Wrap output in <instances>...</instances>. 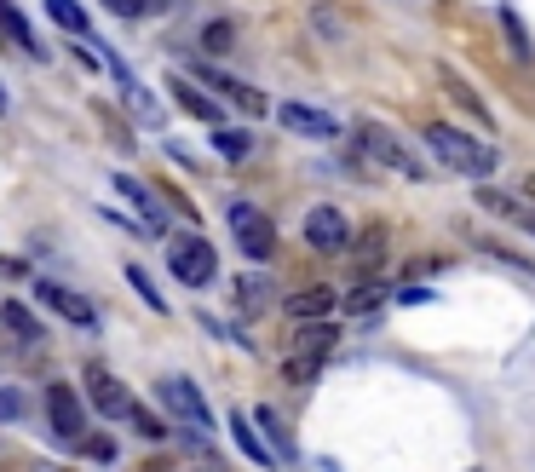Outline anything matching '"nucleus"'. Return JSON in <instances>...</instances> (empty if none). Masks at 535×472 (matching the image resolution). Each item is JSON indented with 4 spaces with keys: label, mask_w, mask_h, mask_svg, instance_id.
Returning a JSON list of instances; mask_svg holds the SVG:
<instances>
[{
    "label": "nucleus",
    "mask_w": 535,
    "mask_h": 472,
    "mask_svg": "<svg viewBox=\"0 0 535 472\" xmlns=\"http://www.w3.org/2000/svg\"><path fill=\"white\" fill-rule=\"evenodd\" d=\"M426 144L443 156V167H455V173H466V179H489L495 167H501V156H495V144H478L466 139V133H455V127H443V121H432L426 127Z\"/></svg>",
    "instance_id": "nucleus-1"
},
{
    "label": "nucleus",
    "mask_w": 535,
    "mask_h": 472,
    "mask_svg": "<svg viewBox=\"0 0 535 472\" xmlns=\"http://www.w3.org/2000/svg\"><path fill=\"white\" fill-rule=\"evenodd\" d=\"M225 225H231L236 248H242L248 260H271V254H277V225H271L254 202H231V208H225Z\"/></svg>",
    "instance_id": "nucleus-2"
},
{
    "label": "nucleus",
    "mask_w": 535,
    "mask_h": 472,
    "mask_svg": "<svg viewBox=\"0 0 535 472\" xmlns=\"http://www.w3.org/2000/svg\"><path fill=\"white\" fill-rule=\"evenodd\" d=\"M167 265H173V277L185 288H208L213 271H219V254H213L208 236H173V248H167Z\"/></svg>",
    "instance_id": "nucleus-3"
},
{
    "label": "nucleus",
    "mask_w": 535,
    "mask_h": 472,
    "mask_svg": "<svg viewBox=\"0 0 535 472\" xmlns=\"http://www.w3.org/2000/svg\"><path fill=\"white\" fill-rule=\"evenodd\" d=\"M196 75L208 81L213 93L225 98V104H236L242 116H271V98L259 93V87H248V81H236V75H225L219 64H208V58H196Z\"/></svg>",
    "instance_id": "nucleus-4"
},
{
    "label": "nucleus",
    "mask_w": 535,
    "mask_h": 472,
    "mask_svg": "<svg viewBox=\"0 0 535 472\" xmlns=\"http://www.w3.org/2000/svg\"><path fill=\"white\" fill-rule=\"evenodd\" d=\"M357 150H363V156H374V162L397 167V173H409V179H420V173H426V167H420L403 144H397L392 127H380V121H363V127H357Z\"/></svg>",
    "instance_id": "nucleus-5"
},
{
    "label": "nucleus",
    "mask_w": 535,
    "mask_h": 472,
    "mask_svg": "<svg viewBox=\"0 0 535 472\" xmlns=\"http://www.w3.org/2000/svg\"><path fill=\"white\" fill-rule=\"evenodd\" d=\"M156 392H162V403H167V409H173V415H179V421L190 426V432H196V438H208V432H213L208 403H202V392H196V386H190L185 375H167L162 386H156Z\"/></svg>",
    "instance_id": "nucleus-6"
},
{
    "label": "nucleus",
    "mask_w": 535,
    "mask_h": 472,
    "mask_svg": "<svg viewBox=\"0 0 535 472\" xmlns=\"http://www.w3.org/2000/svg\"><path fill=\"white\" fill-rule=\"evenodd\" d=\"M305 248H317V254H346L351 248V225L340 208H311L305 213Z\"/></svg>",
    "instance_id": "nucleus-7"
},
{
    "label": "nucleus",
    "mask_w": 535,
    "mask_h": 472,
    "mask_svg": "<svg viewBox=\"0 0 535 472\" xmlns=\"http://www.w3.org/2000/svg\"><path fill=\"white\" fill-rule=\"evenodd\" d=\"M271 116L288 127V133H300V139H334L340 133V121L317 110V104H300V98H288V104H271Z\"/></svg>",
    "instance_id": "nucleus-8"
},
{
    "label": "nucleus",
    "mask_w": 535,
    "mask_h": 472,
    "mask_svg": "<svg viewBox=\"0 0 535 472\" xmlns=\"http://www.w3.org/2000/svg\"><path fill=\"white\" fill-rule=\"evenodd\" d=\"M47 415H52V432L70 438V444L87 432V409L75 398V386H47Z\"/></svg>",
    "instance_id": "nucleus-9"
},
{
    "label": "nucleus",
    "mask_w": 535,
    "mask_h": 472,
    "mask_svg": "<svg viewBox=\"0 0 535 472\" xmlns=\"http://www.w3.org/2000/svg\"><path fill=\"white\" fill-rule=\"evenodd\" d=\"M87 392H93V409H98V415H133L127 386H121L110 369H98V363H87Z\"/></svg>",
    "instance_id": "nucleus-10"
},
{
    "label": "nucleus",
    "mask_w": 535,
    "mask_h": 472,
    "mask_svg": "<svg viewBox=\"0 0 535 472\" xmlns=\"http://www.w3.org/2000/svg\"><path fill=\"white\" fill-rule=\"evenodd\" d=\"M35 300H41V306H52L64 323H81V329H93V323H98V311L87 306L75 288H64V283H41V288H35Z\"/></svg>",
    "instance_id": "nucleus-11"
},
{
    "label": "nucleus",
    "mask_w": 535,
    "mask_h": 472,
    "mask_svg": "<svg viewBox=\"0 0 535 472\" xmlns=\"http://www.w3.org/2000/svg\"><path fill=\"white\" fill-rule=\"evenodd\" d=\"M334 306H340V294H334L328 283L288 294V317H294V323H328V311H334Z\"/></svg>",
    "instance_id": "nucleus-12"
},
{
    "label": "nucleus",
    "mask_w": 535,
    "mask_h": 472,
    "mask_svg": "<svg viewBox=\"0 0 535 472\" xmlns=\"http://www.w3.org/2000/svg\"><path fill=\"white\" fill-rule=\"evenodd\" d=\"M167 93H173V104H179L185 116H196V121H213V127H219V116H225L219 98H208L202 87H190L185 75H167Z\"/></svg>",
    "instance_id": "nucleus-13"
},
{
    "label": "nucleus",
    "mask_w": 535,
    "mask_h": 472,
    "mask_svg": "<svg viewBox=\"0 0 535 472\" xmlns=\"http://www.w3.org/2000/svg\"><path fill=\"white\" fill-rule=\"evenodd\" d=\"M116 190H121V196H127V202H133V208H139V225H144V231H150V236H162V231H167L162 208L150 202V190H144L139 179H133V173H116Z\"/></svg>",
    "instance_id": "nucleus-14"
},
{
    "label": "nucleus",
    "mask_w": 535,
    "mask_h": 472,
    "mask_svg": "<svg viewBox=\"0 0 535 472\" xmlns=\"http://www.w3.org/2000/svg\"><path fill=\"white\" fill-rule=\"evenodd\" d=\"M438 81H443V93L455 98V104H461V110H466L472 121H484V127H495V110H489L484 98L472 93V87H466V81H461L455 70H449V64H438Z\"/></svg>",
    "instance_id": "nucleus-15"
},
{
    "label": "nucleus",
    "mask_w": 535,
    "mask_h": 472,
    "mask_svg": "<svg viewBox=\"0 0 535 472\" xmlns=\"http://www.w3.org/2000/svg\"><path fill=\"white\" fill-rule=\"evenodd\" d=\"M0 329L12 334L18 346H35V340H47V329H41V323H35V317H29L18 300H0Z\"/></svg>",
    "instance_id": "nucleus-16"
},
{
    "label": "nucleus",
    "mask_w": 535,
    "mask_h": 472,
    "mask_svg": "<svg viewBox=\"0 0 535 472\" xmlns=\"http://www.w3.org/2000/svg\"><path fill=\"white\" fill-rule=\"evenodd\" d=\"M334 346H340L334 323H300V334H294V352H305V357H328Z\"/></svg>",
    "instance_id": "nucleus-17"
},
{
    "label": "nucleus",
    "mask_w": 535,
    "mask_h": 472,
    "mask_svg": "<svg viewBox=\"0 0 535 472\" xmlns=\"http://www.w3.org/2000/svg\"><path fill=\"white\" fill-rule=\"evenodd\" d=\"M231 432H236V449H242V455H248L254 467H277V449L265 444V438H259L254 426L242 421V415H231Z\"/></svg>",
    "instance_id": "nucleus-18"
},
{
    "label": "nucleus",
    "mask_w": 535,
    "mask_h": 472,
    "mask_svg": "<svg viewBox=\"0 0 535 472\" xmlns=\"http://www.w3.org/2000/svg\"><path fill=\"white\" fill-rule=\"evenodd\" d=\"M0 24H6V35H12V41H18V47H24L29 58H47V47L35 41V29H29V18L18 12V6H12V0H0Z\"/></svg>",
    "instance_id": "nucleus-19"
},
{
    "label": "nucleus",
    "mask_w": 535,
    "mask_h": 472,
    "mask_svg": "<svg viewBox=\"0 0 535 472\" xmlns=\"http://www.w3.org/2000/svg\"><path fill=\"white\" fill-rule=\"evenodd\" d=\"M213 150H219L225 162H248V156H254V133H248V127H213Z\"/></svg>",
    "instance_id": "nucleus-20"
},
{
    "label": "nucleus",
    "mask_w": 535,
    "mask_h": 472,
    "mask_svg": "<svg viewBox=\"0 0 535 472\" xmlns=\"http://www.w3.org/2000/svg\"><path fill=\"white\" fill-rule=\"evenodd\" d=\"M47 18L64 29V35H75V41L93 29V24H87V6H81V0H47Z\"/></svg>",
    "instance_id": "nucleus-21"
},
{
    "label": "nucleus",
    "mask_w": 535,
    "mask_h": 472,
    "mask_svg": "<svg viewBox=\"0 0 535 472\" xmlns=\"http://www.w3.org/2000/svg\"><path fill=\"white\" fill-rule=\"evenodd\" d=\"M236 306L248 311V317L265 311L271 306V283H265V277H236Z\"/></svg>",
    "instance_id": "nucleus-22"
},
{
    "label": "nucleus",
    "mask_w": 535,
    "mask_h": 472,
    "mask_svg": "<svg viewBox=\"0 0 535 472\" xmlns=\"http://www.w3.org/2000/svg\"><path fill=\"white\" fill-rule=\"evenodd\" d=\"M282 375H288V386H311V380L323 375V357H305V352H288V363H282Z\"/></svg>",
    "instance_id": "nucleus-23"
},
{
    "label": "nucleus",
    "mask_w": 535,
    "mask_h": 472,
    "mask_svg": "<svg viewBox=\"0 0 535 472\" xmlns=\"http://www.w3.org/2000/svg\"><path fill=\"white\" fill-rule=\"evenodd\" d=\"M254 421H259V432H271V444H277V455L288 461V455H294V444H288V426L277 421V409H259Z\"/></svg>",
    "instance_id": "nucleus-24"
},
{
    "label": "nucleus",
    "mask_w": 535,
    "mask_h": 472,
    "mask_svg": "<svg viewBox=\"0 0 535 472\" xmlns=\"http://www.w3.org/2000/svg\"><path fill=\"white\" fill-rule=\"evenodd\" d=\"M127 283L144 294V306H150V311H167V300L156 294V283H150V271H144V265H127Z\"/></svg>",
    "instance_id": "nucleus-25"
},
{
    "label": "nucleus",
    "mask_w": 535,
    "mask_h": 472,
    "mask_svg": "<svg viewBox=\"0 0 535 472\" xmlns=\"http://www.w3.org/2000/svg\"><path fill=\"white\" fill-rule=\"evenodd\" d=\"M380 300H386V288H380V283H363V288H351V294H346V311H363V317H369Z\"/></svg>",
    "instance_id": "nucleus-26"
},
{
    "label": "nucleus",
    "mask_w": 535,
    "mask_h": 472,
    "mask_svg": "<svg viewBox=\"0 0 535 472\" xmlns=\"http://www.w3.org/2000/svg\"><path fill=\"white\" fill-rule=\"evenodd\" d=\"M127 421L139 426V438H144V444H162V438H167V426L156 421V415H150V409H139V403H133V415H127Z\"/></svg>",
    "instance_id": "nucleus-27"
},
{
    "label": "nucleus",
    "mask_w": 535,
    "mask_h": 472,
    "mask_svg": "<svg viewBox=\"0 0 535 472\" xmlns=\"http://www.w3.org/2000/svg\"><path fill=\"white\" fill-rule=\"evenodd\" d=\"M236 47V29L231 24H208L202 29V52H231Z\"/></svg>",
    "instance_id": "nucleus-28"
},
{
    "label": "nucleus",
    "mask_w": 535,
    "mask_h": 472,
    "mask_svg": "<svg viewBox=\"0 0 535 472\" xmlns=\"http://www.w3.org/2000/svg\"><path fill=\"white\" fill-rule=\"evenodd\" d=\"M501 29H507V41L518 47V58L530 64V35H524V24H518V12H507V6H501Z\"/></svg>",
    "instance_id": "nucleus-29"
},
{
    "label": "nucleus",
    "mask_w": 535,
    "mask_h": 472,
    "mask_svg": "<svg viewBox=\"0 0 535 472\" xmlns=\"http://www.w3.org/2000/svg\"><path fill=\"white\" fill-rule=\"evenodd\" d=\"M478 202H484L489 213H518V202H512V196H501V190H478Z\"/></svg>",
    "instance_id": "nucleus-30"
},
{
    "label": "nucleus",
    "mask_w": 535,
    "mask_h": 472,
    "mask_svg": "<svg viewBox=\"0 0 535 472\" xmlns=\"http://www.w3.org/2000/svg\"><path fill=\"white\" fill-rule=\"evenodd\" d=\"M24 415V398L18 392H0V421H18Z\"/></svg>",
    "instance_id": "nucleus-31"
},
{
    "label": "nucleus",
    "mask_w": 535,
    "mask_h": 472,
    "mask_svg": "<svg viewBox=\"0 0 535 472\" xmlns=\"http://www.w3.org/2000/svg\"><path fill=\"white\" fill-rule=\"evenodd\" d=\"M397 300H403V306H432V288H403Z\"/></svg>",
    "instance_id": "nucleus-32"
},
{
    "label": "nucleus",
    "mask_w": 535,
    "mask_h": 472,
    "mask_svg": "<svg viewBox=\"0 0 535 472\" xmlns=\"http://www.w3.org/2000/svg\"><path fill=\"white\" fill-rule=\"evenodd\" d=\"M87 449H93V461H116V444H110V438H93Z\"/></svg>",
    "instance_id": "nucleus-33"
},
{
    "label": "nucleus",
    "mask_w": 535,
    "mask_h": 472,
    "mask_svg": "<svg viewBox=\"0 0 535 472\" xmlns=\"http://www.w3.org/2000/svg\"><path fill=\"white\" fill-rule=\"evenodd\" d=\"M524 190H530V196H535V173H530V185H524Z\"/></svg>",
    "instance_id": "nucleus-34"
},
{
    "label": "nucleus",
    "mask_w": 535,
    "mask_h": 472,
    "mask_svg": "<svg viewBox=\"0 0 535 472\" xmlns=\"http://www.w3.org/2000/svg\"><path fill=\"white\" fill-rule=\"evenodd\" d=\"M0 110H6V93H0Z\"/></svg>",
    "instance_id": "nucleus-35"
}]
</instances>
